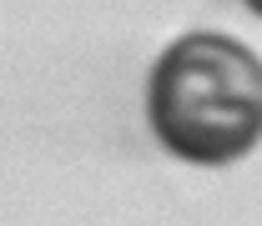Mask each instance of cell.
Returning <instances> with one entry per match:
<instances>
[{
    "instance_id": "cell-1",
    "label": "cell",
    "mask_w": 262,
    "mask_h": 226,
    "mask_svg": "<svg viewBox=\"0 0 262 226\" xmlns=\"http://www.w3.org/2000/svg\"><path fill=\"white\" fill-rule=\"evenodd\" d=\"M146 116L171 156L196 166L237 161L262 141V61L232 35H182L151 70Z\"/></svg>"
},
{
    "instance_id": "cell-2",
    "label": "cell",
    "mask_w": 262,
    "mask_h": 226,
    "mask_svg": "<svg viewBox=\"0 0 262 226\" xmlns=\"http://www.w3.org/2000/svg\"><path fill=\"white\" fill-rule=\"evenodd\" d=\"M247 10H252V15H262V0H247Z\"/></svg>"
}]
</instances>
